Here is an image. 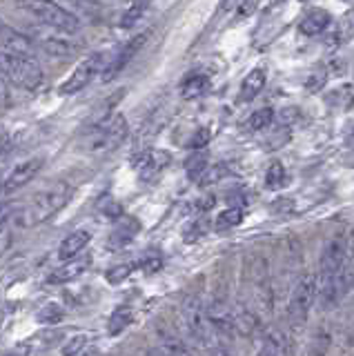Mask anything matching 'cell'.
I'll return each instance as SVG.
<instances>
[{"mask_svg":"<svg viewBox=\"0 0 354 356\" xmlns=\"http://www.w3.org/2000/svg\"><path fill=\"white\" fill-rule=\"evenodd\" d=\"M129 323H131V309L129 307L116 309L114 314H112V318H109V334H112V337H116V334L123 332L129 325Z\"/></svg>","mask_w":354,"mask_h":356,"instance_id":"4316f807","label":"cell"},{"mask_svg":"<svg viewBox=\"0 0 354 356\" xmlns=\"http://www.w3.org/2000/svg\"><path fill=\"white\" fill-rule=\"evenodd\" d=\"M0 78L25 92H34L42 83V70L34 56H23L14 51H0Z\"/></svg>","mask_w":354,"mask_h":356,"instance_id":"7a4b0ae2","label":"cell"},{"mask_svg":"<svg viewBox=\"0 0 354 356\" xmlns=\"http://www.w3.org/2000/svg\"><path fill=\"white\" fill-rule=\"evenodd\" d=\"M287 185V172L281 163H272L265 172V187L276 192V189H283Z\"/></svg>","mask_w":354,"mask_h":356,"instance_id":"7402d4cb","label":"cell"},{"mask_svg":"<svg viewBox=\"0 0 354 356\" xmlns=\"http://www.w3.org/2000/svg\"><path fill=\"white\" fill-rule=\"evenodd\" d=\"M12 103V94H9V83L5 78H0V109H5Z\"/></svg>","mask_w":354,"mask_h":356,"instance_id":"836d02e7","label":"cell"},{"mask_svg":"<svg viewBox=\"0 0 354 356\" xmlns=\"http://www.w3.org/2000/svg\"><path fill=\"white\" fill-rule=\"evenodd\" d=\"M3 140H5V138H3V136H0V145H3Z\"/></svg>","mask_w":354,"mask_h":356,"instance_id":"f35d334b","label":"cell"},{"mask_svg":"<svg viewBox=\"0 0 354 356\" xmlns=\"http://www.w3.org/2000/svg\"><path fill=\"white\" fill-rule=\"evenodd\" d=\"M147 40V31L145 33H138L136 38H131L129 42L123 44V49H120L112 60H109L105 65V70H103V83H109V81H114V78L125 70V67L134 60V56L140 51V47L145 44Z\"/></svg>","mask_w":354,"mask_h":356,"instance_id":"30bf717a","label":"cell"},{"mask_svg":"<svg viewBox=\"0 0 354 356\" xmlns=\"http://www.w3.org/2000/svg\"><path fill=\"white\" fill-rule=\"evenodd\" d=\"M9 218H12V207H9V205H0V232L5 229Z\"/></svg>","mask_w":354,"mask_h":356,"instance_id":"d590c367","label":"cell"},{"mask_svg":"<svg viewBox=\"0 0 354 356\" xmlns=\"http://www.w3.org/2000/svg\"><path fill=\"white\" fill-rule=\"evenodd\" d=\"M87 334H79V337H74L67 345L63 348V352L65 354H81L83 350H85V345H87Z\"/></svg>","mask_w":354,"mask_h":356,"instance_id":"4dcf8cb0","label":"cell"},{"mask_svg":"<svg viewBox=\"0 0 354 356\" xmlns=\"http://www.w3.org/2000/svg\"><path fill=\"white\" fill-rule=\"evenodd\" d=\"M72 198V187L67 183H51L47 185L45 189H40V192L34 194V198L29 200V203L18 211V227H36L40 222L49 220L54 214H58V211L67 205V200Z\"/></svg>","mask_w":354,"mask_h":356,"instance_id":"6da1fadb","label":"cell"},{"mask_svg":"<svg viewBox=\"0 0 354 356\" xmlns=\"http://www.w3.org/2000/svg\"><path fill=\"white\" fill-rule=\"evenodd\" d=\"M136 232H138V222L123 216L118 220L116 229L112 232V236H109V245H112V248H125L127 243L134 241Z\"/></svg>","mask_w":354,"mask_h":356,"instance_id":"ac0fdd59","label":"cell"},{"mask_svg":"<svg viewBox=\"0 0 354 356\" xmlns=\"http://www.w3.org/2000/svg\"><path fill=\"white\" fill-rule=\"evenodd\" d=\"M301 3H305V0H301Z\"/></svg>","mask_w":354,"mask_h":356,"instance_id":"ab89813d","label":"cell"},{"mask_svg":"<svg viewBox=\"0 0 354 356\" xmlns=\"http://www.w3.org/2000/svg\"><path fill=\"white\" fill-rule=\"evenodd\" d=\"M125 136H127V120H125V116L116 114L112 118H105L98 122L87 143H90L92 152H107L123 143Z\"/></svg>","mask_w":354,"mask_h":356,"instance_id":"5b68a950","label":"cell"},{"mask_svg":"<svg viewBox=\"0 0 354 356\" xmlns=\"http://www.w3.org/2000/svg\"><path fill=\"white\" fill-rule=\"evenodd\" d=\"M147 7H150V0H134V3L129 5V9L123 14V20H120V25H123L125 29L134 27L136 22L143 18V14L147 11Z\"/></svg>","mask_w":354,"mask_h":356,"instance_id":"d4e9b609","label":"cell"},{"mask_svg":"<svg viewBox=\"0 0 354 356\" xmlns=\"http://www.w3.org/2000/svg\"><path fill=\"white\" fill-rule=\"evenodd\" d=\"M40 170H42V159H29L25 163L16 165L14 170L5 176L3 187H0V194L3 196L16 194L18 189H23L29 181H34Z\"/></svg>","mask_w":354,"mask_h":356,"instance_id":"9c48e42d","label":"cell"},{"mask_svg":"<svg viewBox=\"0 0 354 356\" xmlns=\"http://www.w3.org/2000/svg\"><path fill=\"white\" fill-rule=\"evenodd\" d=\"M263 87H265V72L261 67H257V70H252L246 76V81L241 85V100H246V103L248 100H254L263 92Z\"/></svg>","mask_w":354,"mask_h":356,"instance_id":"d6986e66","label":"cell"},{"mask_svg":"<svg viewBox=\"0 0 354 356\" xmlns=\"http://www.w3.org/2000/svg\"><path fill=\"white\" fill-rule=\"evenodd\" d=\"M103 65H105V54H92V56H87V58L70 74L67 81L61 85V94L83 92V87H87L98 74H101Z\"/></svg>","mask_w":354,"mask_h":356,"instance_id":"8992f818","label":"cell"},{"mask_svg":"<svg viewBox=\"0 0 354 356\" xmlns=\"http://www.w3.org/2000/svg\"><path fill=\"white\" fill-rule=\"evenodd\" d=\"M257 9V0H241V5H239V18H246V16H250L252 11Z\"/></svg>","mask_w":354,"mask_h":356,"instance_id":"e575fe53","label":"cell"},{"mask_svg":"<svg viewBox=\"0 0 354 356\" xmlns=\"http://www.w3.org/2000/svg\"><path fill=\"white\" fill-rule=\"evenodd\" d=\"M348 143H350V145H354V129L350 131V136H348Z\"/></svg>","mask_w":354,"mask_h":356,"instance_id":"74e56055","label":"cell"},{"mask_svg":"<svg viewBox=\"0 0 354 356\" xmlns=\"http://www.w3.org/2000/svg\"><path fill=\"white\" fill-rule=\"evenodd\" d=\"M0 47L14 54H23V56H34L36 54V42L34 38L25 36L12 25H7L5 20H0Z\"/></svg>","mask_w":354,"mask_h":356,"instance_id":"8fae6325","label":"cell"},{"mask_svg":"<svg viewBox=\"0 0 354 356\" xmlns=\"http://www.w3.org/2000/svg\"><path fill=\"white\" fill-rule=\"evenodd\" d=\"M207 167H209L207 154L205 152H196L192 159L187 161L185 170H187V176H190L192 181H201V178L205 176V172H207Z\"/></svg>","mask_w":354,"mask_h":356,"instance_id":"603a6c76","label":"cell"},{"mask_svg":"<svg viewBox=\"0 0 354 356\" xmlns=\"http://www.w3.org/2000/svg\"><path fill=\"white\" fill-rule=\"evenodd\" d=\"M183 321H185V327L187 332L192 334L194 339H198L201 343H205L209 337H212V327H209V321H207V309L203 305V300L198 296H190L185 300L183 305Z\"/></svg>","mask_w":354,"mask_h":356,"instance_id":"52a82bcc","label":"cell"},{"mask_svg":"<svg viewBox=\"0 0 354 356\" xmlns=\"http://www.w3.org/2000/svg\"><path fill=\"white\" fill-rule=\"evenodd\" d=\"M330 20H332V16L328 14L325 9H309L307 14L301 18V25H298V29H301L303 36H316V33L328 29Z\"/></svg>","mask_w":354,"mask_h":356,"instance_id":"2e32d148","label":"cell"},{"mask_svg":"<svg viewBox=\"0 0 354 356\" xmlns=\"http://www.w3.org/2000/svg\"><path fill=\"white\" fill-rule=\"evenodd\" d=\"M90 241H92V234L87 229L72 232L70 236H65V241L58 245V259L67 261V259H74V256H79L87 245H90Z\"/></svg>","mask_w":354,"mask_h":356,"instance_id":"5bb4252c","label":"cell"},{"mask_svg":"<svg viewBox=\"0 0 354 356\" xmlns=\"http://www.w3.org/2000/svg\"><path fill=\"white\" fill-rule=\"evenodd\" d=\"M243 220V209L241 207H230L225 211H220V214L216 216V222H214V229L216 232H227L232 227L241 225Z\"/></svg>","mask_w":354,"mask_h":356,"instance_id":"44dd1931","label":"cell"},{"mask_svg":"<svg viewBox=\"0 0 354 356\" xmlns=\"http://www.w3.org/2000/svg\"><path fill=\"white\" fill-rule=\"evenodd\" d=\"M92 265V259L90 256H85V259H79V256H74V259H67L65 265H61L58 270H54L51 276H49V283H67V281H74V278H79L83 272H87V267Z\"/></svg>","mask_w":354,"mask_h":356,"instance_id":"4fadbf2b","label":"cell"},{"mask_svg":"<svg viewBox=\"0 0 354 356\" xmlns=\"http://www.w3.org/2000/svg\"><path fill=\"white\" fill-rule=\"evenodd\" d=\"M343 263H346V245L341 238H332L321 254L319 270L321 274H337L343 270Z\"/></svg>","mask_w":354,"mask_h":356,"instance_id":"7c38bea8","label":"cell"},{"mask_svg":"<svg viewBox=\"0 0 354 356\" xmlns=\"http://www.w3.org/2000/svg\"><path fill=\"white\" fill-rule=\"evenodd\" d=\"M16 5L20 11H25L27 16H31L49 29L65 33H74L81 29L79 16L72 14L70 9L61 7L58 3H54V0H16Z\"/></svg>","mask_w":354,"mask_h":356,"instance_id":"3957f363","label":"cell"},{"mask_svg":"<svg viewBox=\"0 0 354 356\" xmlns=\"http://www.w3.org/2000/svg\"><path fill=\"white\" fill-rule=\"evenodd\" d=\"M205 232H207V225H205V220H194L192 225L187 227L185 241H187V243H194L196 238H201Z\"/></svg>","mask_w":354,"mask_h":356,"instance_id":"1f68e13d","label":"cell"},{"mask_svg":"<svg viewBox=\"0 0 354 356\" xmlns=\"http://www.w3.org/2000/svg\"><path fill=\"white\" fill-rule=\"evenodd\" d=\"M207 87H209V78L203 74H196V76H190L183 83L181 94H183V98H198L207 92Z\"/></svg>","mask_w":354,"mask_h":356,"instance_id":"ffe728a7","label":"cell"},{"mask_svg":"<svg viewBox=\"0 0 354 356\" xmlns=\"http://www.w3.org/2000/svg\"><path fill=\"white\" fill-rule=\"evenodd\" d=\"M129 274H131V265H116V267H112V270H107V281L112 285L123 283Z\"/></svg>","mask_w":354,"mask_h":356,"instance_id":"f546056e","label":"cell"},{"mask_svg":"<svg viewBox=\"0 0 354 356\" xmlns=\"http://www.w3.org/2000/svg\"><path fill=\"white\" fill-rule=\"evenodd\" d=\"M314 292H316V276L314 274H305L292 289L290 303H287V318H290L292 327L298 330L305 325L309 307L314 303Z\"/></svg>","mask_w":354,"mask_h":356,"instance_id":"277c9868","label":"cell"},{"mask_svg":"<svg viewBox=\"0 0 354 356\" xmlns=\"http://www.w3.org/2000/svg\"><path fill=\"white\" fill-rule=\"evenodd\" d=\"M274 120V111L270 107H263V109H257L254 114L248 118V129L250 131H261V129H268Z\"/></svg>","mask_w":354,"mask_h":356,"instance_id":"484cf974","label":"cell"},{"mask_svg":"<svg viewBox=\"0 0 354 356\" xmlns=\"http://www.w3.org/2000/svg\"><path fill=\"white\" fill-rule=\"evenodd\" d=\"M36 44H40L42 49L47 54H54V56H70L79 49V44H76L72 38H65V36H40V38H34Z\"/></svg>","mask_w":354,"mask_h":356,"instance_id":"e0dca14e","label":"cell"},{"mask_svg":"<svg viewBox=\"0 0 354 356\" xmlns=\"http://www.w3.org/2000/svg\"><path fill=\"white\" fill-rule=\"evenodd\" d=\"M170 163V156L165 152H150L140 159L138 163V170H140V178L143 181H156L161 176V172L168 167Z\"/></svg>","mask_w":354,"mask_h":356,"instance_id":"9a60e30c","label":"cell"},{"mask_svg":"<svg viewBox=\"0 0 354 356\" xmlns=\"http://www.w3.org/2000/svg\"><path fill=\"white\" fill-rule=\"evenodd\" d=\"M325 81H328V72H325V67H316V70H314L312 74H309V78L305 81V87H307L312 94H316V92H321V89H323Z\"/></svg>","mask_w":354,"mask_h":356,"instance_id":"83f0119b","label":"cell"},{"mask_svg":"<svg viewBox=\"0 0 354 356\" xmlns=\"http://www.w3.org/2000/svg\"><path fill=\"white\" fill-rule=\"evenodd\" d=\"M207 143H209V129H207V127H201V129H198V131L194 134V136H192L190 147H192V149H203Z\"/></svg>","mask_w":354,"mask_h":356,"instance_id":"d6a6232c","label":"cell"},{"mask_svg":"<svg viewBox=\"0 0 354 356\" xmlns=\"http://www.w3.org/2000/svg\"><path fill=\"white\" fill-rule=\"evenodd\" d=\"M140 267L145 272H159L161 270V259H147V261H143Z\"/></svg>","mask_w":354,"mask_h":356,"instance_id":"8d00e7d4","label":"cell"},{"mask_svg":"<svg viewBox=\"0 0 354 356\" xmlns=\"http://www.w3.org/2000/svg\"><path fill=\"white\" fill-rule=\"evenodd\" d=\"M346 292H348V287H346V283H343L341 272L321 274V281L316 283L314 298H316L319 307L323 312H328V309H335L341 303V298L346 296Z\"/></svg>","mask_w":354,"mask_h":356,"instance_id":"ba28073f","label":"cell"},{"mask_svg":"<svg viewBox=\"0 0 354 356\" xmlns=\"http://www.w3.org/2000/svg\"><path fill=\"white\" fill-rule=\"evenodd\" d=\"M63 318V309L58 305H47L45 309L38 312V323H47V325H56V323H61Z\"/></svg>","mask_w":354,"mask_h":356,"instance_id":"f1b7e54d","label":"cell"},{"mask_svg":"<svg viewBox=\"0 0 354 356\" xmlns=\"http://www.w3.org/2000/svg\"><path fill=\"white\" fill-rule=\"evenodd\" d=\"M287 352V345H285V337L281 332H268L263 339V348H261V354H285Z\"/></svg>","mask_w":354,"mask_h":356,"instance_id":"cb8c5ba5","label":"cell"}]
</instances>
